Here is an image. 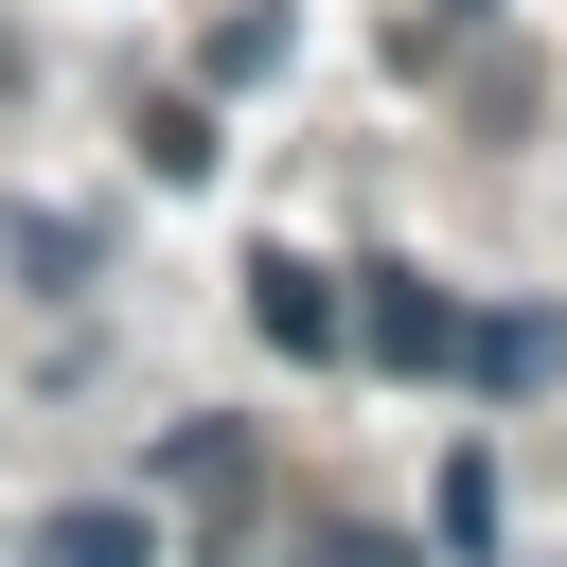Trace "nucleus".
I'll list each match as a JSON object with an SVG mask.
<instances>
[{"label":"nucleus","instance_id":"f257e3e1","mask_svg":"<svg viewBox=\"0 0 567 567\" xmlns=\"http://www.w3.org/2000/svg\"><path fill=\"white\" fill-rule=\"evenodd\" d=\"M337 284H354V354H372V372H408V390L461 372V301H443L425 266H337Z\"/></svg>","mask_w":567,"mask_h":567},{"label":"nucleus","instance_id":"20e7f679","mask_svg":"<svg viewBox=\"0 0 567 567\" xmlns=\"http://www.w3.org/2000/svg\"><path fill=\"white\" fill-rule=\"evenodd\" d=\"M461 372H478V390H549V372H567V319H549V301H514V319H461Z\"/></svg>","mask_w":567,"mask_h":567},{"label":"nucleus","instance_id":"6e6552de","mask_svg":"<svg viewBox=\"0 0 567 567\" xmlns=\"http://www.w3.org/2000/svg\"><path fill=\"white\" fill-rule=\"evenodd\" d=\"M0 248H18V266H35V284H89V230H71V213H18V230H0Z\"/></svg>","mask_w":567,"mask_h":567},{"label":"nucleus","instance_id":"39448f33","mask_svg":"<svg viewBox=\"0 0 567 567\" xmlns=\"http://www.w3.org/2000/svg\"><path fill=\"white\" fill-rule=\"evenodd\" d=\"M230 478H248L230 425H177V443H159V496H230Z\"/></svg>","mask_w":567,"mask_h":567},{"label":"nucleus","instance_id":"423d86ee","mask_svg":"<svg viewBox=\"0 0 567 567\" xmlns=\"http://www.w3.org/2000/svg\"><path fill=\"white\" fill-rule=\"evenodd\" d=\"M266 71H284V18H266V0H248V18H213V89H266Z\"/></svg>","mask_w":567,"mask_h":567},{"label":"nucleus","instance_id":"1a4fd4ad","mask_svg":"<svg viewBox=\"0 0 567 567\" xmlns=\"http://www.w3.org/2000/svg\"><path fill=\"white\" fill-rule=\"evenodd\" d=\"M443 549H496V461H443Z\"/></svg>","mask_w":567,"mask_h":567},{"label":"nucleus","instance_id":"7ed1b4c3","mask_svg":"<svg viewBox=\"0 0 567 567\" xmlns=\"http://www.w3.org/2000/svg\"><path fill=\"white\" fill-rule=\"evenodd\" d=\"M35 567H159V514L142 496H71V514H35Z\"/></svg>","mask_w":567,"mask_h":567},{"label":"nucleus","instance_id":"f03ea898","mask_svg":"<svg viewBox=\"0 0 567 567\" xmlns=\"http://www.w3.org/2000/svg\"><path fill=\"white\" fill-rule=\"evenodd\" d=\"M248 337H266V354H354V284L301 266V248H266V266H248Z\"/></svg>","mask_w":567,"mask_h":567},{"label":"nucleus","instance_id":"0eeeda50","mask_svg":"<svg viewBox=\"0 0 567 567\" xmlns=\"http://www.w3.org/2000/svg\"><path fill=\"white\" fill-rule=\"evenodd\" d=\"M142 177H213V106H142Z\"/></svg>","mask_w":567,"mask_h":567},{"label":"nucleus","instance_id":"9d476101","mask_svg":"<svg viewBox=\"0 0 567 567\" xmlns=\"http://www.w3.org/2000/svg\"><path fill=\"white\" fill-rule=\"evenodd\" d=\"M319 567H408V549L390 532H319Z\"/></svg>","mask_w":567,"mask_h":567},{"label":"nucleus","instance_id":"9b49d317","mask_svg":"<svg viewBox=\"0 0 567 567\" xmlns=\"http://www.w3.org/2000/svg\"><path fill=\"white\" fill-rule=\"evenodd\" d=\"M461 18H478V0H461Z\"/></svg>","mask_w":567,"mask_h":567}]
</instances>
